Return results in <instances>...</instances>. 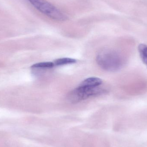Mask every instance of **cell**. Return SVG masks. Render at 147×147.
<instances>
[{
	"instance_id": "5b68a950",
	"label": "cell",
	"mask_w": 147,
	"mask_h": 147,
	"mask_svg": "<svg viewBox=\"0 0 147 147\" xmlns=\"http://www.w3.org/2000/svg\"><path fill=\"white\" fill-rule=\"evenodd\" d=\"M55 66L54 63L53 62H43L37 63L31 66V69L33 70L40 69H51Z\"/></svg>"
},
{
	"instance_id": "52a82bcc",
	"label": "cell",
	"mask_w": 147,
	"mask_h": 147,
	"mask_svg": "<svg viewBox=\"0 0 147 147\" xmlns=\"http://www.w3.org/2000/svg\"><path fill=\"white\" fill-rule=\"evenodd\" d=\"M76 62H77V60L76 59H74L63 58L56 59L54 61L53 63H54L55 66H58L75 63Z\"/></svg>"
},
{
	"instance_id": "8992f818",
	"label": "cell",
	"mask_w": 147,
	"mask_h": 147,
	"mask_svg": "<svg viewBox=\"0 0 147 147\" xmlns=\"http://www.w3.org/2000/svg\"><path fill=\"white\" fill-rule=\"evenodd\" d=\"M138 51L142 60L147 67V45L140 44L138 47Z\"/></svg>"
},
{
	"instance_id": "6da1fadb",
	"label": "cell",
	"mask_w": 147,
	"mask_h": 147,
	"mask_svg": "<svg viewBox=\"0 0 147 147\" xmlns=\"http://www.w3.org/2000/svg\"><path fill=\"white\" fill-rule=\"evenodd\" d=\"M96 62L103 69L109 71H116L121 69L124 60L121 54L114 50H102L97 55Z\"/></svg>"
},
{
	"instance_id": "277c9868",
	"label": "cell",
	"mask_w": 147,
	"mask_h": 147,
	"mask_svg": "<svg viewBox=\"0 0 147 147\" xmlns=\"http://www.w3.org/2000/svg\"><path fill=\"white\" fill-rule=\"evenodd\" d=\"M102 83V81L101 79L96 77H91L88 78L83 80L79 85V86L84 87H98Z\"/></svg>"
},
{
	"instance_id": "7a4b0ae2",
	"label": "cell",
	"mask_w": 147,
	"mask_h": 147,
	"mask_svg": "<svg viewBox=\"0 0 147 147\" xmlns=\"http://www.w3.org/2000/svg\"><path fill=\"white\" fill-rule=\"evenodd\" d=\"M27 1L39 11L53 20L63 21L68 19L65 14L46 0Z\"/></svg>"
},
{
	"instance_id": "3957f363",
	"label": "cell",
	"mask_w": 147,
	"mask_h": 147,
	"mask_svg": "<svg viewBox=\"0 0 147 147\" xmlns=\"http://www.w3.org/2000/svg\"><path fill=\"white\" fill-rule=\"evenodd\" d=\"M105 90L100 89L99 86L90 88L81 87L78 86L69 93L68 96V100L72 103H77L91 97L100 95Z\"/></svg>"
}]
</instances>
